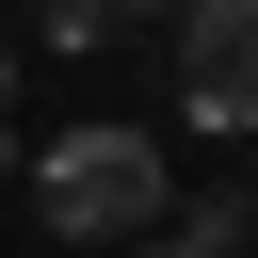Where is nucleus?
<instances>
[{
  "label": "nucleus",
  "instance_id": "f03ea898",
  "mask_svg": "<svg viewBox=\"0 0 258 258\" xmlns=\"http://www.w3.org/2000/svg\"><path fill=\"white\" fill-rule=\"evenodd\" d=\"M177 113L258 129V0H177Z\"/></svg>",
  "mask_w": 258,
  "mask_h": 258
},
{
  "label": "nucleus",
  "instance_id": "39448f33",
  "mask_svg": "<svg viewBox=\"0 0 258 258\" xmlns=\"http://www.w3.org/2000/svg\"><path fill=\"white\" fill-rule=\"evenodd\" d=\"M113 258H177V242H113Z\"/></svg>",
  "mask_w": 258,
  "mask_h": 258
},
{
  "label": "nucleus",
  "instance_id": "423d86ee",
  "mask_svg": "<svg viewBox=\"0 0 258 258\" xmlns=\"http://www.w3.org/2000/svg\"><path fill=\"white\" fill-rule=\"evenodd\" d=\"M0 161H16V145H0Z\"/></svg>",
  "mask_w": 258,
  "mask_h": 258
},
{
  "label": "nucleus",
  "instance_id": "f257e3e1",
  "mask_svg": "<svg viewBox=\"0 0 258 258\" xmlns=\"http://www.w3.org/2000/svg\"><path fill=\"white\" fill-rule=\"evenodd\" d=\"M32 226H64V242H145V226H161V145H145V129H48Z\"/></svg>",
  "mask_w": 258,
  "mask_h": 258
},
{
  "label": "nucleus",
  "instance_id": "7ed1b4c3",
  "mask_svg": "<svg viewBox=\"0 0 258 258\" xmlns=\"http://www.w3.org/2000/svg\"><path fill=\"white\" fill-rule=\"evenodd\" d=\"M129 16H161V0H48V48H113Z\"/></svg>",
  "mask_w": 258,
  "mask_h": 258
},
{
  "label": "nucleus",
  "instance_id": "20e7f679",
  "mask_svg": "<svg viewBox=\"0 0 258 258\" xmlns=\"http://www.w3.org/2000/svg\"><path fill=\"white\" fill-rule=\"evenodd\" d=\"M242 242H258V210H242V194H210V210L177 226V258H242Z\"/></svg>",
  "mask_w": 258,
  "mask_h": 258
}]
</instances>
